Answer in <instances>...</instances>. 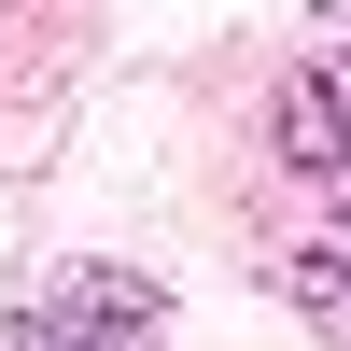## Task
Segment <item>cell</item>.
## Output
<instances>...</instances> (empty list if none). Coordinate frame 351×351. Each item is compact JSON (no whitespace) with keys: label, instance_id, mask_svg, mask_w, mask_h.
Returning a JSON list of instances; mask_svg holds the SVG:
<instances>
[{"label":"cell","instance_id":"6da1fadb","mask_svg":"<svg viewBox=\"0 0 351 351\" xmlns=\"http://www.w3.org/2000/svg\"><path fill=\"white\" fill-rule=\"evenodd\" d=\"M155 324H169V295L141 267H71V281L14 295V351H141Z\"/></svg>","mask_w":351,"mask_h":351},{"label":"cell","instance_id":"7a4b0ae2","mask_svg":"<svg viewBox=\"0 0 351 351\" xmlns=\"http://www.w3.org/2000/svg\"><path fill=\"white\" fill-rule=\"evenodd\" d=\"M295 295H309V309L351 337V239H337V253H309V267H295Z\"/></svg>","mask_w":351,"mask_h":351}]
</instances>
